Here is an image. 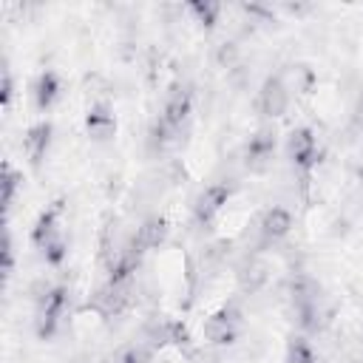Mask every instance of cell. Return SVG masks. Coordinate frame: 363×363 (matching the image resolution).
I'll return each instance as SVG.
<instances>
[{
	"label": "cell",
	"instance_id": "52a82bcc",
	"mask_svg": "<svg viewBox=\"0 0 363 363\" xmlns=\"http://www.w3.org/2000/svg\"><path fill=\"white\" fill-rule=\"evenodd\" d=\"M235 281H238V289H241L244 295L261 292V289L267 286V281H269V267H267V261H264L258 252H247V255L238 261V267H235Z\"/></svg>",
	"mask_w": 363,
	"mask_h": 363
},
{
	"label": "cell",
	"instance_id": "d6986e66",
	"mask_svg": "<svg viewBox=\"0 0 363 363\" xmlns=\"http://www.w3.org/2000/svg\"><path fill=\"white\" fill-rule=\"evenodd\" d=\"M65 255H68V244H65L62 235H57V238L43 250V258H45L51 267H60V264L65 261Z\"/></svg>",
	"mask_w": 363,
	"mask_h": 363
},
{
	"label": "cell",
	"instance_id": "277c9868",
	"mask_svg": "<svg viewBox=\"0 0 363 363\" xmlns=\"http://www.w3.org/2000/svg\"><path fill=\"white\" fill-rule=\"evenodd\" d=\"M289 99H292V88L281 77H267L255 94V111L264 119H278L286 113Z\"/></svg>",
	"mask_w": 363,
	"mask_h": 363
},
{
	"label": "cell",
	"instance_id": "5b68a950",
	"mask_svg": "<svg viewBox=\"0 0 363 363\" xmlns=\"http://www.w3.org/2000/svg\"><path fill=\"white\" fill-rule=\"evenodd\" d=\"M289 230H292V213H289L286 207H278V204H275V207L264 210L261 218H258V241H255V252H258L261 247H269V244L286 238Z\"/></svg>",
	"mask_w": 363,
	"mask_h": 363
},
{
	"label": "cell",
	"instance_id": "5bb4252c",
	"mask_svg": "<svg viewBox=\"0 0 363 363\" xmlns=\"http://www.w3.org/2000/svg\"><path fill=\"white\" fill-rule=\"evenodd\" d=\"M153 354H156V349H153V346H147V343H142V340L136 337V340L125 343L122 349H116L113 363H150V360H153Z\"/></svg>",
	"mask_w": 363,
	"mask_h": 363
},
{
	"label": "cell",
	"instance_id": "7402d4cb",
	"mask_svg": "<svg viewBox=\"0 0 363 363\" xmlns=\"http://www.w3.org/2000/svg\"><path fill=\"white\" fill-rule=\"evenodd\" d=\"M357 119H363V88H360V96H357Z\"/></svg>",
	"mask_w": 363,
	"mask_h": 363
},
{
	"label": "cell",
	"instance_id": "9c48e42d",
	"mask_svg": "<svg viewBox=\"0 0 363 363\" xmlns=\"http://www.w3.org/2000/svg\"><path fill=\"white\" fill-rule=\"evenodd\" d=\"M85 130L94 142H111L116 133V119L108 102H94L85 113Z\"/></svg>",
	"mask_w": 363,
	"mask_h": 363
},
{
	"label": "cell",
	"instance_id": "ac0fdd59",
	"mask_svg": "<svg viewBox=\"0 0 363 363\" xmlns=\"http://www.w3.org/2000/svg\"><path fill=\"white\" fill-rule=\"evenodd\" d=\"M20 179H23V176L6 162V164H3V204H6V207L14 204V193H17V187H20Z\"/></svg>",
	"mask_w": 363,
	"mask_h": 363
},
{
	"label": "cell",
	"instance_id": "7c38bea8",
	"mask_svg": "<svg viewBox=\"0 0 363 363\" xmlns=\"http://www.w3.org/2000/svg\"><path fill=\"white\" fill-rule=\"evenodd\" d=\"M167 233H170L167 218H164V216H150V218H145V221L136 227L133 241L147 252V250H159V247L167 241Z\"/></svg>",
	"mask_w": 363,
	"mask_h": 363
},
{
	"label": "cell",
	"instance_id": "6da1fadb",
	"mask_svg": "<svg viewBox=\"0 0 363 363\" xmlns=\"http://www.w3.org/2000/svg\"><path fill=\"white\" fill-rule=\"evenodd\" d=\"M136 303V281H128V284H116V281H105L94 298H91V309L99 315V318H119L125 315L130 306Z\"/></svg>",
	"mask_w": 363,
	"mask_h": 363
},
{
	"label": "cell",
	"instance_id": "3957f363",
	"mask_svg": "<svg viewBox=\"0 0 363 363\" xmlns=\"http://www.w3.org/2000/svg\"><path fill=\"white\" fill-rule=\"evenodd\" d=\"M275 145H278L275 128H272V125H261V128L247 139V145H244V153H241L244 167H247L250 173H264V170H269V164H272V159H275Z\"/></svg>",
	"mask_w": 363,
	"mask_h": 363
},
{
	"label": "cell",
	"instance_id": "8992f818",
	"mask_svg": "<svg viewBox=\"0 0 363 363\" xmlns=\"http://www.w3.org/2000/svg\"><path fill=\"white\" fill-rule=\"evenodd\" d=\"M230 193H233L230 184H221V182L204 187V190L196 196V201H193V221H196L199 227H207V224L221 213V207L227 204Z\"/></svg>",
	"mask_w": 363,
	"mask_h": 363
},
{
	"label": "cell",
	"instance_id": "2e32d148",
	"mask_svg": "<svg viewBox=\"0 0 363 363\" xmlns=\"http://www.w3.org/2000/svg\"><path fill=\"white\" fill-rule=\"evenodd\" d=\"M216 62H218L221 68H227V74H230L233 68L241 65V45H238L235 40H224V43L216 48Z\"/></svg>",
	"mask_w": 363,
	"mask_h": 363
},
{
	"label": "cell",
	"instance_id": "30bf717a",
	"mask_svg": "<svg viewBox=\"0 0 363 363\" xmlns=\"http://www.w3.org/2000/svg\"><path fill=\"white\" fill-rule=\"evenodd\" d=\"M51 133H54L51 122H37V125H31V128L26 130V136H23V153H26V159H28L34 167L45 159V153H48V147H51Z\"/></svg>",
	"mask_w": 363,
	"mask_h": 363
},
{
	"label": "cell",
	"instance_id": "ba28073f",
	"mask_svg": "<svg viewBox=\"0 0 363 363\" xmlns=\"http://www.w3.org/2000/svg\"><path fill=\"white\" fill-rule=\"evenodd\" d=\"M286 156L292 159L295 167L312 170V164H315V159H318V142H315V136H312L309 128H295V130H289V136H286Z\"/></svg>",
	"mask_w": 363,
	"mask_h": 363
},
{
	"label": "cell",
	"instance_id": "e0dca14e",
	"mask_svg": "<svg viewBox=\"0 0 363 363\" xmlns=\"http://www.w3.org/2000/svg\"><path fill=\"white\" fill-rule=\"evenodd\" d=\"M187 11L201 23V26H216V20H218V14H221V6L218 3H190L187 6Z\"/></svg>",
	"mask_w": 363,
	"mask_h": 363
},
{
	"label": "cell",
	"instance_id": "44dd1931",
	"mask_svg": "<svg viewBox=\"0 0 363 363\" xmlns=\"http://www.w3.org/2000/svg\"><path fill=\"white\" fill-rule=\"evenodd\" d=\"M9 99H11V74L6 68L3 71V105H9Z\"/></svg>",
	"mask_w": 363,
	"mask_h": 363
},
{
	"label": "cell",
	"instance_id": "4fadbf2b",
	"mask_svg": "<svg viewBox=\"0 0 363 363\" xmlns=\"http://www.w3.org/2000/svg\"><path fill=\"white\" fill-rule=\"evenodd\" d=\"M34 105L40 108V111H48L60 96H62V82H60V77L54 74V71H43L37 79H34Z\"/></svg>",
	"mask_w": 363,
	"mask_h": 363
},
{
	"label": "cell",
	"instance_id": "ffe728a7",
	"mask_svg": "<svg viewBox=\"0 0 363 363\" xmlns=\"http://www.w3.org/2000/svg\"><path fill=\"white\" fill-rule=\"evenodd\" d=\"M3 272L11 275L14 272V244H11V235L6 233V241H3Z\"/></svg>",
	"mask_w": 363,
	"mask_h": 363
},
{
	"label": "cell",
	"instance_id": "7a4b0ae2",
	"mask_svg": "<svg viewBox=\"0 0 363 363\" xmlns=\"http://www.w3.org/2000/svg\"><path fill=\"white\" fill-rule=\"evenodd\" d=\"M241 318H244V312H241L238 301L224 303L218 312H213L204 320V337L213 346H230L238 337V332H241Z\"/></svg>",
	"mask_w": 363,
	"mask_h": 363
},
{
	"label": "cell",
	"instance_id": "9a60e30c",
	"mask_svg": "<svg viewBox=\"0 0 363 363\" xmlns=\"http://www.w3.org/2000/svg\"><path fill=\"white\" fill-rule=\"evenodd\" d=\"M286 363H318L315 349H312V343L303 335L289 337V343H286Z\"/></svg>",
	"mask_w": 363,
	"mask_h": 363
},
{
	"label": "cell",
	"instance_id": "8fae6325",
	"mask_svg": "<svg viewBox=\"0 0 363 363\" xmlns=\"http://www.w3.org/2000/svg\"><path fill=\"white\" fill-rule=\"evenodd\" d=\"M60 213H62V201H54L51 207H45L43 213H40V218L34 221V227H31V244L37 247V250H45L57 235H60Z\"/></svg>",
	"mask_w": 363,
	"mask_h": 363
}]
</instances>
